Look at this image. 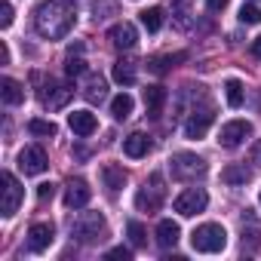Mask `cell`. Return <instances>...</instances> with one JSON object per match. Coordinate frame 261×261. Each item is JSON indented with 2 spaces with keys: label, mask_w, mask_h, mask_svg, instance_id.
<instances>
[{
  "label": "cell",
  "mask_w": 261,
  "mask_h": 261,
  "mask_svg": "<svg viewBox=\"0 0 261 261\" xmlns=\"http://www.w3.org/2000/svg\"><path fill=\"white\" fill-rule=\"evenodd\" d=\"M172 206H175L178 215L191 218V215H197V212H203V209L209 206V194H206L203 188H188V191H181V194L175 197Z\"/></svg>",
  "instance_id": "cell-7"
},
{
  "label": "cell",
  "mask_w": 261,
  "mask_h": 261,
  "mask_svg": "<svg viewBox=\"0 0 261 261\" xmlns=\"http://www.w3.org/2000/svg\"><path fill=\"white\" fill-rule=\"evenodd\" d=\"M258 200H261V194H258Z\"/></svg>",
  "instance_id": "cell-42"
},
{
  "label": "cell",
  "mask_w": 261,
  "mask_h": 261,
  "mask_svg": "<svg viewBox=\"0 0 261 261\" xmlns=\"http://www.w3.org/2000/svg\"><path fill=\"white\" fill-rule=\"evenodd\" d=\"M249 136H252V123H249V120H230V123L221 126L218 145H221V148H240Z\"/></svg>",
  "instance_id": "cell-8"
},
{
  "label": "cell",
  "mask_w": 261,
  "mask_h": 261,
  "mask_svg": "<svg viewBox=\"0 0 261 261\" xmlns=\"http://www.w3.org/2000/svg\"><path fill=\"white\" fill-rule=\"evenodd\" d=\"M227 4H230V0H206V10L209 13H224Z\"/></svg>",
  "instance_id": "cell-36"
},
{
  "label": "cell",
  "mask_w": 261,
  "mask_h": 261,
  "mask_svg": "<svg viewBox=\"0 0 261 261\" xmlns=\"http://www.w3.org/2000/svg\"><path fill=\"white\" fill-rule=\"evenodd\" d=\"M0 181H4V215L10 218V215H16L19 212V203H22V197H25V191H22V185H19V178L10 172V169H4V175H0Z\"/></svg>",
  "instance_id": "cell-9"
},
{
  "label": "cell",
  "mask_w": 261,
  "mask_h": 261,
  "mask_svg": "<svg viewBox=\"0 0 261 261\" xmlns=\"http://www.w3.org/2000/svg\"><path fill=\"white\" fill-rule=\"evenodd\" d=\"M142 25H145L151 34H157V31L163 28V10H160V7H151V10H145V13H142Z\"/></svg>",
  "instance_id": "cell-28"
},
{
  "label": "cell",
  "mask_w": 261,
  "mask_h": 261,
  "mask_svg": "<svg viewBox=\"0 0 261 261\" xmlns=\"http://www.w3.org/2000/svg\"><path fill=\"white\" fill-rule=\"evenodd\" d=\"M221 181L224 185H249L252 181V169H246V163H230V166H224L221 169Z\"/></svg>",
  "instance_id": "cell-21"
},
{
  "label": "cell",
  "mask_w": 261,
  "mask_h": 261,
  "mask_svg": "<svg viewBox=\"0 0 261 261\" xmlns=\"http://www.w3.org/2000/svg\"><path fill=\"white\" fill-rule=\"evenodd\" d=\"M108 40H111V46L114 49H133L136 43H139V31H136V25L133 22H117L111 31H108Z\"/></svg>",
  "instance_id": "cell-12"
},
{
  "label": "cell",
  "mask_w": 261,
  "mask_h": 261,
  "mask_svg": "<svg viewBox=\"0 0 261 261\" xmlns=\"http://www.w3.org/2000/svg\"><path fill=\"white\" fill-rule=\"evenodd\" d=\"M240 22H243V25H258V22H261V10H258L255 4H243V10H240Z\"/></svg>",
  "instance_id": "cell-30"
},
{
  "label": "cell",
  "mask_w": 261,
  "mask_h": 261,
  "mask_svg": "<svg viewBox=\"0 0 261 261\" xmlns=\"http://www.w3.org/2000/svg\"><path fill=\"white\" fill-rule=\"evenodd\" d=\"M252 163H255V169H261V139L252 145Z\"/></svg>",
  "instance_id": "cell-38"
},
{
  "label": "cell",
  "mask_w": 261,
  "mask_h": 261,
  "mask_svg": "<svg viewBox=\"0 0 261 261\" xmlns=\"http://www.w3.org/2000/svg\"><path fill=\"white\" fill-rule=\"evenodd\" d=\"M246 243H249V249H258V246H261V237H258V227H249V230L243 227V246H246Z\"/></svg>",
  "instance_id": "cell-33"
},
{
  "label": "cell",
  "mask_w": 261,
  "mask_h": 261,
  "mask_svg": "<svg viewBox=\"0 0 261 261\" xmlns=\"http://www.w3.org/2000/svg\"><path fill=\"white\" fill-rule=\"evenodd\" d=\"M10 25H13V4L4 0L0 4V28H10Z\"/></svg>",
  "instance_id": "cell-32"
},
{
  "label": "cell",
  "mask_w": 261,
  "mask_h": 261,
  "mask_svg": "<svg viewBox=\"0 0 261 261\" xmlns=\"http://www.w3.org/2000/svg\"><path fill=\"white\" fill-rule=\"evenodd\" d=\"M53 237H56V227H53L49 221H37V224H31V230H28V249H31V252H46V249L53 246Z\"/></svg>",
  "instance_id": "cell-13"
},
{
  "label": "cell",
  "mask_w": 261,
  "mask_h": 261,
  "mask_svg": "<svg viewBox=\"0 0 261 261\" xmlns=\"http://www.w3.org/2000/svg\"><path fill=\"white\" fill-rule=\"evenodd\" d=\"M133 108H136V101H133V95H129V92H120V95L111 101V114H114V120H126L129 114H133Z\"/></svg>",
  "instance_id": "cell-24"
},
{
  "label": "cell",
  "mask_w": 261,
  "mask_h": 261,
  "mask_svg": "<svg viewBox=\"0 0 261 261\" xmlns=\"http://www.w3.org/2000/svg\"><path fill=\"white\" fill-rule=\"evenodd\" d=\"M105 258H108V261H129V258H133V252L123 249V246H117V249H111Z\"/></svg>",
  "instance_id": "cell-35"
},
{
  "label": "cell",
  "mask_w": 261,
  "mask_h": 261,
  "mask_svg": "<svg viewBox=\"0 0 261 261\" xmlns=\"http://www.w3.org/2000/svg\"><path fill=\"white\" fill-rule=\"evenodd\" d=\"M114 10H117V7H114V0H105L101 7H98V4L92 7V16H95V22H101V19H108L105 13H114Z\"/></svg>",
  "instance_id": "cell-34"
},
{
  "label": "cell",
  "mask_w": 261,
  "mask_h": 261,
  "mask_svg": "<svg viewBox=\"0 0 261 261\" xmlns=\"http://www.w3.org/2000/svg\"><path fill=\"white\" fill-rule=\"evenodd\" d=\"M188 59V53H175V56H157V59H151L148 62V68L154 71V74H166L169 71V65H175V62H185Z\"/></svg>",
  "instance_id": "cell-26"
},
{
  "label": "cell",
  "mask_w": 261,
  "mask_h": 261,
  "mask_svg": "<svg viewBox=\"0 0 261 261\" xmlns=\"http://www.w3.org/2000/svg\"><path fill=\"white\" fill-rule=\"evenodd\" d=\"M53 194H56V185H40L37 188V197L40 200H53Z\"/></svg>",
  "instance_id": "cell-37"
},
{
  "label": "cell",
  "mask_w": 261,
  "mask_h": 261,
  "mask_svg": "<svg viewBox=\"0 0 261 261\" xmlns=\"http://www.w3.org/2000/svg\"><path fill=\"white\" fill-rule=\"evenodd\" d=\"M111 74H114V80H117L120 86H133V83H136V62H129V59H117Z\"/></svg>",
  "instance_id": "cell-23"
},
{
  "label": "cell",
  "mask_w": 261,
  "mask_h": 261,
  "mask_svg": "<svg viewBox=\"0 0 261 261\" xmlns=\"http://www.w3.org/2000/svg\"><path fill=\"white\" fill-rule=\"evenodd\" d=\"M191 246H194V252H206V255H212V252H221V249L227 246V233H224L221 224L209 221V224L194 227V233H191Z\"/></svg>",
  "instance_id": "cell-2"
},
{
  "label": "cell",
  "mask_w": 261,
  "mask_h": 261,
  "mask_svg": "<svg viewBox=\"0 0 261 261\" xmlns=\"http://www.w3.org/2000/svg\"><path fill=\"white\" fill-rule=\"evenodd\" d=\"M89 197H92V191H89V185L83 178H71L68 181V191H65V206L68 209H83L89 203Z\"/></svg>",
  "instance_id": "cell-14"
},
{
  "label": "cell",
  "mask_w": 261,
  "mask_h": 261,
  "mask_svg": "<svg viewBox=\"0 0 261 261\" xmlns=\"http://www.w3.org/2000/svg\"><path fill=\"white\" fill-rule=\"evenodd\" d=\"M249 49H252V56H255V59H261V37H255Z\"/></svg>",
  "instance_id": "cell-40"
},
{
  "label": "cell",
  "mask_w": 261,
  "mask_h": 261,
  "mask_svg": "<svg viewBox=\"0 0 261 261\" xmlns=\"http://www.w3.org/2000/svg\"><path fill=\"white\" fill-rule=\"evenodd\" d=\"M224 95H227V105L230 108H243V101H246V92H243V83L240 80H227L224 83Z\"/></svg>",
  "instance_id": "cell-27"
},
{
  "label": "cell",
  "mask_w": 261,
  "mask_h": 261,
  "mask_svg": "<svg viewBox=\"0 0 261 261\" xmlns=\"http://www.w3.org/2000/svg\"><path fill=\"white\" fill-rule=\"evenodd\" d=\"M163 200H166L163 175H160V172H154V175L142 185V191L136 194V206H139L142 212H157V209L163 206Z\"/></svg>",
  "instance_id": "cell-4"
},
{
  "label": "cell",
  "mask_w": 261,
  "mask_h": 261,
  "mask_svg": "<svg viewBox=\"0 0 261 261\" xmlns=\"http://www.w3.org/2000/svg\"><path fill=\"white\" fill-rule=\"evenodd\" d=\"M0 98H4L10 108H16V105L25 101V86L19 80H13V77H4L0 80Z\"/></svg>",
  "instance_id": "cell-19"
},
{
  "label": "cell",
  "mask_w": 261,
  "mask_h": 261,
  "mask_svg": "<svg viewBox=\"0 0 261 261\" xmlns=\"http://www.w3.org/2000/svg\"><path fill=\"white\" fill-rule=\"evenodd\" d=\"M74 22H77V13L71 7V0H43V4L37 7V13H34V28L46 40L68 37Z\"/></svg>",
  "instance_id": "cell-1"
},
{
  "label": "cell",
  "mask_w": 261,
  "mask_h": 261,
  "mask_svg": "<svg viewBox=\"0 0 261 261\" xmlns=\"http://www.w3.org/2000/svg\"><path fill=\"white\" fill-rule=\"evenodd\" d=\"M19 169H22L25 175H40V172H46V169H49V160H46L43 148H37V145L22 148V151H19Z\"/></svg>",
  "instance_id": "cell-10"
},
{
  "label": "cell",
  "mask_w": 261,
  "mask_h": 261,
  "mask_svg": "<svg viewBox=\"0 0 261 261\" xmlns=\"http://www.w3.org/2000/svg\"><path fill=\"white\" fill-rule=\"evenodd\" d=\"M163 105H166V89L163 86H148L145 89V111H148V117L151 120H157L160 114H163Z\"/></svg>",
  "instance_id": "cell-18"
},
{
  "label": "cell",
  "mask_w": 261,
  "mask_h": 261,
  "mask_svg": "<svg viewBox=\"0 0 261 261\" xmlns=\"http://www.w3.org/2000/svg\"><path fill=\"white\" fill-rule=\"evenodd\" d=\"M126 233H129V240H133V246H145L148 243V230H145L142 221H129L126 224Z\"/></svg>",
  "instance_id": "cell-29"
},
{
  "label": "cell",
  "mask_w": 261,
  "mask_h": 261,
  "mask_svg": "<svg viewBox=\"0 0 261 261\" xmlns=\"http://www.w3.org/2000/svg\"><path fill=\"white\" fill-rule=\"evenodd\" d=\"M101 181H105V188H108L111 194H117V191L126 185V169H123V166L108 163V166H101Z\"/></svg>",
  "instance_id": "cell-22"
},
{
  "label": "cell",
  "mask_w": 261,
  "mask_h": 261,
  "mask_svg": "<svg viewBox=\"0 0 261 261\" xmlns=\"http://www.w3.org/2000/svg\"><path fill=\"white\" fill-rule=\"evenodd\" d=\"M71 95H74V89L68 86V83H59V80H46L43 83V89H40V105L43 108H49V111H62L68 101H71Z\"/></svg>",
  "instance_id": "cell-6"
},
{
  "label": "cell",
  "mask_w": 261,
  "mask_h": 261,
  "mask_svg": "<svg viewBox=\"0 0 261 261\" xmlns=\"http://www.w3.org/2000/svg\"><path fill=\"white\" fill-rule=\"evenodd\" d=\"M68 123H71V133H74V136H80V139L92 136L95 129H98V120H95V114H92V111H74V114L68 117Z\"/></svg>",
  "instance_id": "cell-15"
},
{
  "label": "cell",
  "mask_w": 261,
  "mask_h": 261,
  "mask_svg": "<svg viewBox=\"0 0 261 261\" xmlns=\"http://www.w3.org/2000/svg\"><path fill=\"white\" fill-rule=\"evenodd\" d=\"M169 163H172V178H178V181H191V178L206 175V160L197 157V154L181 151V154H175Z\"/></svg>",
  "instance_id": "cell-5"
},
{
  "label": "cell",
  "mask_w": 261,
  "mask_h": 261,
  "mask_svg": "<svg viewBox=\"0 0 261 261\" xmlns=\"http://www.w3.org/2000/svg\"><path fill=\"white\" fill-rule=\"evenodd\" d=\"M148 151H151V139H148L145 133H133V136L123 139V154H126V157L139 160V157H145Z\"/></svg>",
  "instance_id": "cell-17"
},
{
  "label": "cell",
  "mask_w": 261,
  "mask_h": 261,
  "mask_svg": "<svg viewBox=\"0 0 261 261\" xmlns=\"http://www.w3.org/2000/svg\"><path fill=\"white\" fill-rule=\"evenodd\" d=\"M172 4H181V7H188V4H191V0H172Z\"/></svg>",
  "instance_id": "cell-41"
},
{
  "label": "cell",
  "mask_w": 261,
  "mask_h": 261,
  "mask_svg": "<svg viewBox=\"0 0 261 261\" xmlns=\"http://www.w3.org/2000/svg\"><path fill=\"white\" fill-rule=\"evenodd\" d=\"M178 237H181V230H178V224H175L172 218H163V221L157 224V246H160V249H172V246L178 243Z\"/></svg>",
  "instance_id": "cell-20"
},
{
  "label": "cell",
  "mask_w": 261,
  "mask_h": 261,
  "mask_svg": "<svg viewBox=\"0 0 261 261\" xmlns=\"http://www.w3.org/2000/svg\"><path fill=\"white\" fill-rule=\"evenodd\" d=\"M71 237L77 243H98L105 237V215L101 212H80L71 224Z\"/></svg>",
  "instance_id": "cell-3"
},
{
  "label": "cell",
  "mask_w": 261,
  "mask_h": 261,
  "mask_svg": "<svg viewBox=\"0 0 261 261\" xmlns=\"http://www.w3.org/2000/svg\"><path fill=\"white\" fill-rule=\"evenodd\" d=\"M212 120H215V114H212V108L206 105V108H194L191 111V117L185 120V136L188 139H203L206 133H209V126H212Z\"/></svg>",
  "instance_id": "cell-11"
},
{
  "label": "cell",
  "mask_w": 261,
  "mask_h": 261,
  "mask_svg": "<svg viewBox=\"0 0 261 261\" xmlns=\"http://www.w3.org/2000/svg\"><path fill=\"white\" fill-rule=\"evenodd\" d=\"M65 74H68V77H83V74H86V62L71 56V59H68V65H65Z\"/></svg>",
  "instance_id": "cell-31"
},
{
  "label": "cell",
  "mask_w": 261,
  "mask_h": 261,
  "mask_svg": "<svg viewBox=\"0 0 261 261\" xmlns=\"http://www.w3.org/2000/svg\"><path fill=\"white\" fill-rule=\"evenodd\" d=\"M28 133H31V136L53 139V136H59V126H56L53 120H40V117H34V120H28Z\"/></svg>",
  "instance_id": "cell-25"
},
{
  "label": "cell",
  "mask_w": 261,
  "mask_h": 261,
  "mask_svg": "<svg viewBox=\"0 0 261 261\" xmlns=\"http://www.w3.org/2000/svg\"><path fill=\"white\" fill-rule=\"evenodd\" d=\"M105 95H108V80H105L101 74H86L83 98H86L89 105H98V101H105Z\"/></svg>",
  "instance_id": "cell-16"
},
{
  "label": "cell",
  "mask_w": 261,
  "mask_h": 261,
  "mask_svg": "<svg viewBox=\"0 0 261 261\" xmlns=\"http://www.w3.org/2000/svg\"><path fill=\"white\" fill-rule=\"evenodd\" d=\"M0 65H10V46L0 43Z\"/></svg>",
  "instance_id": "cell-39"
}]
</instances>
